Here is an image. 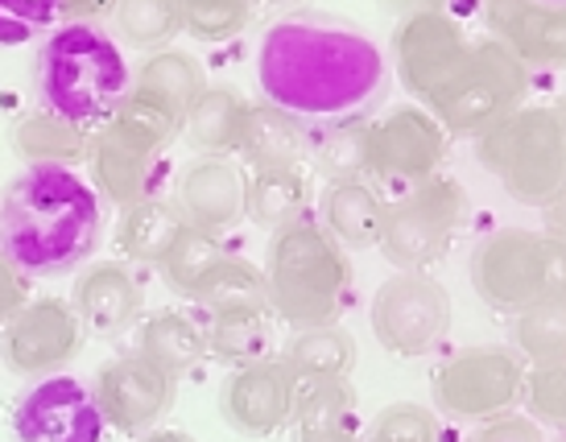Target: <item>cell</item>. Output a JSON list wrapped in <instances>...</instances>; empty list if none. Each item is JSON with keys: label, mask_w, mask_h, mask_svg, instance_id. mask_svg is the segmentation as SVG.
<instances>
[{"label": "cell", "mask_w": 566, "mask_h": 442, "mask_svg": "<svg viewBox=\"0 0 566 442\" xmlns=\"http://www.w3.org/2000/svg\"><path fill=\"white\" fill-rule=\"evenodd\" d=\"M104 203L66 166H30L0 190V256L25 277L75 273L99 249Z\"/></svg>", "instance_id": "7a4b0ae2"}, {"label": "cell", "mask_w": 566, "mask_h": 442, "mask_svg": "<svg viewBox=\"0 0 566 442\" xmlns=\"http://www.w3.org/2000/svg\"><path fill=\"white\" fill-rule=\"evenodd\" d=\"M468 442H546V434L530 413H501L492 422H480Z\"/></svg>", "instance_id": "60d3db41"}, {"label": "cell", "mask_w": 566, "mask_h": 442, "mask_svg": "<svg viewBox=\"0 0 566 442\" xmlns=\"http://www.w3.org/2000/svg\"><path fill=\"white\" fill-rule=\"evenodd\" d=\"M475 154L488 175L525 207H546L566 178V149L551 108L525 104L504 125L484 133L475 141Z\"/></svg>", "instance_id": "52a82bcc"}, {"label": "cell", "mask_w": 566, "mask_h": 442, "mask_svg": "<svg viewBox=\"0 0 566 442\" xmlns=\"http://www.w3.org/2000/svg\"><path fill=\"white\" fill-rule=\"evenodd\" d=\"M285 368L294 380H347L356 368V339L339 323L294 332L282 348Z\"/></svg>", "instance_id": "f1b7e54d"}, {"label": "cell", "mask_w": 566, "mask_h": 442, "mask_svg": "<svg viewBox=\"0 0 566 442\" xmlns=\"http://www.w3.org/2000/svg\"><path fill=\"white\" fill-rule=\"evenodd\" d=\"M178 17H182V33L199 38L207 46H220L249 30L252 4L244 0H178Z\"/></svg>", "instance_id": "8d00e7d4"}, {"label": "cell", "mask_w": 566, "mask_h": 442, "mask_svg": "<svg viewBox=\"0 0 566 442\" xmlns=\"http://www.w3.org/2000/svg\"><path fill=\"white\" fill-rule=\"evenodd\" d=\"M83 323L75 306L63 298H30L0 332V360L17 377H59L83 348Z\"/></svg>", "instance_id": "4fadbf2b"}, {"label": "cell", "mask_w": 566, "mask_h": 442, "mask_svg": "<svg viewBox=\"0 0 566 442\" xmlns=\"http://www.w3.org/2000/svg\"><path fill=\"white\" fill-rule=\"evenodd\" d=\"M318 228L339 249H377L385 228V194L377 182H327L318 194Z\"/></svg>", "instance_id": "7402d4cb"}, {"label": "cell", "mask_w": 566, "mask_h": 442, "mask_svg": "<svg viewBox=\"0 0 566 442\" xmlns=\"http://www.w3.org/2000/svg\"><path fill=\"white\" fill-rule=\"evenodd\" d=\"M9 141H13L17 158L30 161V166H66V170H71V166L87 161L92 133L63 120V116H54V112L38 108L17 120L13 133H9Z\"/></svg>", "instance_id": "83f0119b"}, {"label": "cell", "mask_w": 566, "mask_h": 442, "mask_svg": "<svg viewBox=\"0 0 566 442\" xmlns=\"http://www.w3.org/2000/svg\"><path fill=\"white\" fill-rule=\"evenodd\" d=\"M311 166L327 182H356L368 175V120H339L311 145Z\"/></svg>", "instance_id": "d6a6232c"}, {"label": "cell", "mask_w": 566, "mask_h": 442, "mask_svg": "<svg viewBox=\"0 0 566 442\" xmlns=\"http://www.w3.org/2000/svg\"><path fill=\"white\" fill-rule=\"evenodd\" d=\"M294 427H356V389L347 380H298Z\"/></svg>", "instance_id": "d590c367"}, {"label": "cell", "mask_w": 566, "mask_h": 442, "mask_svg": "<svg viewBox=\"0 0 566 442\" xmlns=\"http://www.w3.org/2000/svg\"><path fill=\"white\" fill-rule=\"evenodd\" d=\"M530 99V66L501 42H472L468 63L459 75L430 99L434 120L447 128V137H484L496 125H504L513 112Z\"/></svg>", "instance_id": "5b68a950"}, {"label": "cell", "mask_w": 566, "mask_h": 442, "mask_svg": "<svg viewBox=\"0 0 566 442\" xmlns=\"http://www.w3.org/2000/svg\"><path fill=\"white\" fill-rule=\"evenodd\" d=\"M472 42L463 38L451 17L422 4V9H409L394 30V66L397 80L406 83V92L413 99H434L447 83L459 75V66L468 63Z\"/></svg>", "instance_id": "7c38bea8"}, {"label": "cell", "mask_w": 566, "mask_h": 442, "mask_svg": "<svg viewBox=\"0 0 566 442\" xmlns=\"http://www.w3.org/2000/svg\"><path fill=\"white\" fill-rule=\"evenodd\" d=\"M187 232L182 211L174 207V199H142L120 211L116 223V244L133 265H161L166 253L174 249V240Z\"/></svg>", "instance_id": "4316f807"}, {"label": "cell", "mask_w": 566, "mask_h": 442, "mask_svg": "<svg viewBox=\"0 0 566 442\" xmlns=\"http://www.w3.org/2000/svg\"><path fill=\"white\" fill-rule=\"evenodd\" d=\"M137 356H145L158 372H166L178 385L187 372H195L203 364L207 327L195 315L178 311V306L154 311L142 323V332H137Z\"/></svg>", "instance_id": "d4e9b609"}, {"label": "cell", "mask_w": 566, "mask_h": 442, "mask_svg": "<svg viewBox=\"0 0 566 442\" xmlns=\"http://www.w3.org/2000/svg\"><path fill=\"white\" fill-rule=\"evenodd\" d=\"M142 442H195V439L182 434V430H154V434H145Z\"/></svg>", "instance_id": "bcb514c9"}, {"label": "cell", "mask_w": 566, "mask_h": 442, "mask_svg": "<svg viewBox=\"0 0 566 442\" xmlns=\"http://www.w3.org/2000/svg\"><path fill=\"white\" fill-rule=\"evenodd\" d=\"M92 397L112 430L142 434L158 427L174 406V380L145 356H116L95 372Z\"/></svg>", "instance_id": "e0dca14e"}, {"label": "cell", "mask_w": 566, "mask_h": 442, "mask_svg": "<svg viewBox=\"0 0 566 442\" xmlns=\"http://www.w3.org/2000/svg\"><path fill=\"white\" fill-rule=\"evenodd\" d=\"M174 207L182 211L187 228L220 236L244 220L249 207V175L232 158H195L178 175Z\"/></svg>", "instance_id": "ac0fdd59"}, {"label": "cell", "mask_w": 566, "mask_h": 442, "mask_svg": "<svg viewBox=\"0 0 566 442\" xmlns=\"http://www.w3.org/2000/svg\"><path fill=\"white\" fill-rule=\"evenodd\" d=\"M203 87H207V80H203L199 59L187 54V50L166 46V50H158V54H149V59L137 66L128 99L149 112H158L161 120H170L174 128H182L190 104L199 99Z\"/></svg>", "instance_id": "44dd1931"}, {"label": "cell", "mask_w": 566, "mask_h": 442, "mask_svg": "<svg viewBox=\"0 0 566 442\" xmlns=\"http://www.w3.org/2000/svg\"><path fill=\"white\" fill-rule=\"evenodd\" d=\"M30 302V285H25V273L9 261V256H0V332L13 323V315Z\"/></svg>", "instance_id": "7bdbcfd3"}, {"label": "cell", "mask_w": 566, "mask_h": 442, "mask_svg": "<svg viewBox=\"0 0 566 442\" xmlns=\"http://www.w3.org/2000/svg\"><path fill=\"white\" fill-rule=\"evenodd\" d=\"M551 116H554V125H558V137H563V149H566V99H558V104H554Z\"/></svg>", "instance_id": "7dc6e473"}, {"label": "cell", "mask_w": 566, "mask_h": 442, "mask_svg": "<svg viewBox=\"0 0 566 442\" xmlns=\"http://www.w3.org/2000/svg\"><path fill=\"white\" fill-rule=\"evenodd\" d=\"M311 145L315 137H311L306 120L273 108V104H252L244 137H240V158L249 161L252 170H306Z\"/></svg>", "instance_id": "603a6c76"}, {"label": "cell", "mask_w": 566, "mask_h": 442, "mask_svg": "<svg viewBox=\"0 0 566 442\" xmlns=\"http://www.w3.org/2000/svg\"><path fill=\"white\" fill-rule=\"evenodd\" d=\"M513 351L534 368L566 364V298L534 302L513 315Z\"/></svg>", "instance_id": "1f68e13d"}, {"label": "cell", "mask_w": 566, "mask_h": 442, "mask_svg": "<svg viewBox=\"0 0 566 442\" xmlns=\"http://www.w3.org/2000/svg\"><path fill=\"white\" fill-rule=\"evenodd\" d=\"M207 351L244 368L273 356V311H232L207 318Z\"/></svg>", "instance_id": "4dcf8cb0"}, {"label": "cell", "mask_w": 566, "mask_h": 442, "mask_svg": "<svg viewBox=\"0 0 566 442\" xmlns=\"http://www.w3.org/2000/svg\"><path fill=\"white\" fill-rule=\"evenodd\" d=\"M178 128L161 120L158 112L142 108L128 99L125 108L99 125L87 141V166H92V187L99 199L116 203L120 211L142 199H154V178H158L161 154L170 149Z\"/></svg>", "instance_id": "8992f818"}, {"label": "cell", "mask_w": 566, "mask_h": 442, "mask_svg": "<svg viewBox=\"0 0 566 442\" xmlns=\"http://www.w3.org/2000/svg\"><path fill=\"white\" fill-rule=\"evenodd\" d=\"M537 244H542V232H530V228H501L480 240V249L472 253V285L492 311L521 315L542 302Z\"/></svg>", "instance_id": "9a60e30c"}, {"label": "cell", "mask_w": 566, "mask_h": 442, "mask_svg": "<svg viewBox=\"0 0 566 442\" xmlns=\"http://www.w3.org/2000/svg\"><path fill=\"white\" fill-rule=\"evenodd\" d=\"M447 158V128L434 112L397 104L380 120H368V175L389 187H418L439 175Z\"/></svg>", "instance_id": "8fae6325"}, {"label": "cell", "mask_w": 566, "mask_h": 442, "mask_svg": "<svg viewBox=\"0 0 566 442\" xmlns=\"http://www.w3.org/2000/svg\"><path fill=\"white\" fill-rule=\"evenodd\" d=\"M368 442H442L439 418H434V410H426V406L397 401V406H385L373 418Z\"/></svg>", "instance_id": "ab89813d"}, {"label": "cell", "mask_w": 566, "mask_h": 442, "mask_svg": "<svg viewBox=\"0 0 566 442\" xmlns=\"http://www.w3.org/2000/svg\"><path fill=\"white\" fill-rule=\"evenodd\" d=\"M249 99L237 87L223 83H207L199 99L190 104L187 120H182V137L190 149H199V158H232L240 154V137H244V120H249Z\"/></svg>", "instance_id": "cb8c5ba5"}, {"label": "cell", "mask_w": 566, "mask_h": 442, "mask_svg": "<svg viewBox=\"0 0 566 442\" xmlns=\"http://www.w3.org/2000/svg\"><path fill=\"white\" fill-rule=\"evenodd\" d=\"M108 422L95 406L92 385L80 377H42L21 393L13 410L17 442H104Z\"/></svg>", "instance_id": "5bb4252c"}, {"label": "cell", "mask_w": 566, "mask_h": 442, "mask_svg": "<svg viewBox=\"0 0 566 442\" xmlns=\"http://www.w3.org/2000/svg\"><path fill=\"white\" fill-rule=\"evenodd\" d=\"M128 92L133 71L125 63V50L104 25L66 21L46 33L38 50V95L46 112L80 128H99L125 108Z\"/></svg>", "instance_id": "3957f363"}, {"label": "cell", "mask_w": 566, "mask_h": 442, "mask_svg": "<svg viewBox=\"0 0 566 442\" xmlns=\"http://www.w3.org/2000/svg\"><path fill=\"white\" fill-rule=\"evenodd\" d=\"M484 25L525 66H566V0H492Z\"/></svg>", "instance_id": "d6986e66"}, {"label": "cell", "mask_w": 566, "mask_h": 442, "mask_svg": "<svg viewBox=\"0 0 566 442\" xmlns=\"http://www.w3.org/2000/svg\"><path fill=\"white\" fill-rule=\"evenodd\" d=\"M63 25V4L50 0H0V46H25L38 33Z\"/></svg>", "instance_id": "74e56055"}, {"label": "cell", "mask_w": 566, "mask_h": 442, "mask_svg": "<svg viewBox=\"0 0 566 442\" xmlns=\"http://www.w3.org/2000/svg\"><path fill=\"white\" fill-rule=\"evenodd\" d=\"M525 406L537 427H551L566 439V364L530 368L525 380Z\"/></svg>", "instance_id": "f35d334b"}, {"label": "cell", "mask_w": 566, "mask_h": 442, "mask_svg": "<svg viewBox=\"0 0 566 442\" xmlns=\"http://www.w3.org/2000/svg\"><path fill=\"white\" fill-rule=\"evenodd\" d=\"M530 364L513 348L480 344L447 356L434 372V401L447 418L463 422H492L501 413H517L525 401Z\"/></svg>", "instance_id": "9c48e42d"}, {"label": "cell", "mask_w": 566, "mask_h": 442, "mask_svg": "<svg viewBox=\"0 0 566 442\" xmlns=\"http://www.w3.org/2000/svg\"><path fill=\"white\" fill-rule=\"evenodd\" d=\"M311 199H315V187L306 170H252L244 220L277 236L285 228L311 220Z\"/></svg>", "instance_id": "484cf974"}, {"label": "cell", "mask_w": 566, "mask_h": 442, "mask_svg": "<svg viewBox=\"0 0 566 442\" xmlns=\"http://www.w3.org/2000/svg\"><path fill=\"white\" fill-rule=\"evenodd\" d=\"M71 306L80 315L83 332L95 339H116L125 335L145 311V290L133 277V269L120 261H95L75 277Z\"/></svg>", "instance_id": "ffe728a7"}, {"label": "cell", "mask_w": 566, "mask_h": 442, "mask_svg": "<svg viewBox=\"0 0 566 442\" xmlns=\"http://www.w3.org/2000/svg\"><path fill=\"white\" fill-rule=\"evenodd\" d=\"M368 323L380 348L401 360H418L439 351L451 332V294L430 273H394L373 294Z\"/></svg>", "instance_id": "30bf717a"}, {"label": "cell", "mask_w": 566, "mask_h": 442, "mask_svg": "<svg viewBox=\"0 0 566 442\" xmlns=\"http://www.w3.org/2000/svg\"><path fill=\"white\" fill-rule=\"evenodd\" d=\"M463 220V187L455 178H426L406 187L397 199H385V228H380V253L397 273H426L439 265L455 228Z\"/></svg>", "instance_id": "ba28073f"}, {"label": "cell", "mask_w": 566, "mask_h": 442, "mask_svg": "<svg viewBox=\"0 0 566 442\" xmlns=\"http://www.w3.org/2000/svg\"><path fill=\"white\" fill-rule=\"evenodd\" d=\"M558 442H566V439H558Z\"/></svg>", "instance_id": "c3c4849f"}, {"label": "cell", "mask_w": 566, "mask_h": 442, "mask_svg": "<svg viewBox=\"0 0 566 442\" xmlns=\"http://www.w3.org/2000/svg\"><path fill=\"white\" fill-rule=\"evenodd\" d=\"M294 393L298 380L282 356H265L228 372L220 389V413L240 439H269L294 422Z\"/></svg>", "instance_id": "2e32d148"}, {"label": "cell", "mask_w": 566, "mask_h": 442, "mask_svg": "<svg viewBox=\"0 0 566 442\" xmlns=\"http://www.w3.org/2000/svg\"><path fill=\"white\" fill-rule=\"evenodd\" d=\"M542 215H546V236L566 240V178H563V187L551 194V203L542 207Z\"/></svg>", "instance_id": "f6af8a7d"}, {"label": "cell", "mask_w": 566, "mask_h": 442, "mask_svg": "<svg viewBox=\"0 0 566 442\" xmlns=\"http://www.w3.org/2000/svg\"><path fill=\"white\" fill-rule=\"evenodd\" d=\"M265 282L273 315L294 332L339 323L352 298V265L315 220L294 223L269 240Z\"/></svg>", "instance_id": "277c9868"}, {"label": "cell", "mask_w": 566, "mask_h": 442, "mask_svg": "<svg viewBox=\"0 0 566 442\" xmlns=\"http://www.w3.org/2000/svg\"><path fill=\"white\" fill-rule=\"evenodd\" d=\"M360 427H294L298 442H360Z\"/></svg>", "instance_id": "ee69618b"}, {"label": "cell", "mask_w": 566, "mask_h": 442, "mask_svg": "<svg viewBox=\"0 0 566 442\" xmlns=\"http://www.w3.org/2000/svg\"><path fill=\"white\" fill-rule=\"evenodd\" d=\"M228 249H223L220 236H211V232H199V228H187L182 236L174 240V249L166 253L161 261V277L170 282L174 294H182V298H195V290L216 273Z\"/></svg>", "instance_id": "e575fe53"}, {"label": "cell", "mask_w": 566, "mask_h": 442, "mask_svg": "<svg viewBox=\"0 0 566 442\" xmlns=\"http://www.w3.org/2000/svg\"><path fill=\"white\" fill-rule=\"evenodd\" d=\"M265 104L298 120H356L385 87V54L360 30L327 13L273 21L256 46Z\"/></svg>", "instance_id": "6da1fadb"}, {"label": "cell", "mask_w": 566, "mask_h": 442, "mask_svg": "<svg viewBox=\"0 0 566 442\" xmlns=\"http://www.w3.org/2000/svg\"><path fill=\"white\" fill-rule=\"evenodd\" d=\"M108 21L112 30L120 33V42L149 50V54L166 50L174 33H182L178 0H120V4H112Z\"/></svg>", "instance_id": "836d02e7"}, {"label": "cell", "mask_w": 566, "mask_h": 442, "mask_svg": "<svg viewBox=\"0 0 566 442\" xmlns=\"http://www.w3.org/2000/svg\"><path fill=\"white\" fill-rule=\"evenodd\" d=\"M537 261H542V302L566 298V240L542 232Z\"/></svg>", "instance_id": "b9f144b4"}, {"label": "cell", "mask_w": 566, "mask_h": 442, "mask_svg": "<svg viewBox=\"0 0 566 442\" xmlns=\"http://www.w3.org/2000/svg\"><path fill=\"white\" fill-rule=\"evenodd\" d=\"M195 306L211 315H232V311H273L269 302V282L256 265H249L244 256H223L216 273L195 290Z\"/></svg>", "instance_id": "f546056e"}]
</instances>
